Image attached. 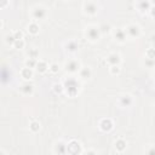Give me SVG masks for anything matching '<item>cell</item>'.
Listing matches in <instances>:
<instances>
[{"instance_id": "cell-16", "label": "cell", "mask_w": 155, "mask_h": 155, "mask_svg": "<svg viewBox=\"0 0 155 155\" xmlns=\"http://www.w3.org/2000/svg\"><path fill=\"white\" fill-rule=\"evenodd\" d=\"M92 74H93V71H92L91 67H81V69L78 73V75L81 80H90L92 78Z\"/></svg>"}, {"instance_id": "cell-24", "label": "cell", "mask_w": 155, "mask_h": 155, "mask_svg": "<svg viewBox=\"0 0 155 155\" xmlns=\"http://www.w3.org/2000/svg\"><path fill=\"white\" fill-rule=\"evenodd\" d=\"M143 65H144L145 68H149V69H154V68H155V59L144 57V59H143Z\"/></svg>"}, {"instance_id": "cell-19", "label": "cell", "mask_w": 155, "mask_h": 155, "mask_svg": "<svg viewBox=\"0 0 155 155\" xmlns=\"http://www.w3.org/2000/svg\"><path fill=\"white\" fill-rule=\"evenodd\" d=\"M48 68H50V64H47L46 61H44V59H39L35 70H36L39 74H45V73L48 70Z\"/></svg>"}, {"instance_id": "cell-25", "label": "cell", "mask_w": 155, "mask_h": 155, "mask_svg": "<svg viewBox=\"0 0 155 155\" xmlns=\"http://www.w3.org/2000/svg\"><path fill=\"white\" fill-rule=\"evenodd\" d=\"M53 92L56 94H62L64 92V86H63V82H58V84H54L53 87H52Z\"/></svg>"}, {"instance_id": "cell-39", "label": "cell", "mask_w": 155, "mask_h": 155, "mask_svg": "<svg viewBox=\"0 0 155 155\" xmlns=\"http://www.w3.org/2000/svg\"><path fill=\"white\" fill-rule=\"evenodd\" d=\"M154 105H155V104H154Z\"/></svg>"}, {"instance_id": "cell-7", "label": "cell", "mask_w": 155, "mask_h": 155, "mask_svg": "<svg viewBox=\"0 0 155 155\" xmlns=\"http://www.w3.org/2000/svg\"><path fill=\"white\" fill-rule=\"evenodd\" d=\"M67 150H68V154H71V155H78V154H82L84 153L81 143L79 140H76V139H70L67 143Z\"/></svg>"}, {"instance_id": "cell-26", "label": "cell", "mask_w": 155, "mask_h": 155, "mask_svg": "<svg viewBox=\"0 0 155 155\" xmlns=\"http://www.w3.org/2000/svg\"><path fill=\"white\" fill-rule=\"evenodd\" d=\"M99 29H101V33H102V35H103V34H107V33H111L113 27L109 25V24H107V23H103V24L99 25Z\"/></svg>"}, {"instance_id": "cell-36", "label": "cell", "mask_w": 155, "mask_h": 155, "mask_svg": "<svg viewBox=\"0 0 155 155\" xmlns=\"http://www.w3.org/2000/svg\"><path fill=\"white\" fill-rule=\"evenodd\" d=\"M150 41H151L153 44H155V34H153V35L150 36Z\"/></svg>"}, {"instance_id": "cell-20", "label": "cell", "mask_w": 155, "mask_h": 155, "mask_svg": "<svg viewBox=\"0 0 155 155\" xmlns=\"http://www.w3.org/2000/svg\"><path fill=\"white\" fill-rule=\"evenodd\" d=\"M27 30H28V33H29L30 35H38L39 31H40V25L38 24V22L31 21V22L28 24Z\"/></svg>"}, {"instance_id": "cell-10", "label": "cell", "mask_w": 155, "mask_h": 155, "mask_svg": "<svg viewBox=\"0 0 155 155\" xmlns=\"http://www.w3.org/2000/svg\"><path fill=\"white\" fill-rule=\"evenodd\" d=\"M133 102H134V99L130 93H121L117 97V104L121 108H130L133 105Z\"/></svg>"}, {"instance_id": "cell-14", "label": "cell", "mask_w": 155, "mask_h": 155, "mask_svg": "<svg viewBox=\"0 0 155 155\" xmlns=\"http://www.w3.org/2000/svg\"><path fill=\"white\" fill-rule=\"evenodd\" d=\"M98 127L102 132H110L113 128H114V121L110 119V117H103L99 124H98Z\"/></svg>"}, {"instance_id": "cell-38", "label": "cell", "mask_w": 155, "mask_h": 155, "mask_svg": "<svg viewBox=\"0 0 155 155\" xmlns=\"http://www.w3.org/2000/svg\"><path fill=\"white\" fill-rule=\"evenodd\" d=\"M153 78H154V80H155V68H154V71H153Z\"/></svg>"}, {"instance_id": "cell-13", "label": "cell", "mask_w": 155, "mask_h": 155, "mask_svg": "<svg viewBox=\"0 0 155 155\" xmlns=\"http://www.w3.org/2000/svg\"><path fill=\"white\" fill-rule=\"evenodd\" d=\"M105 62L109 64V67L110 65H120L121 62H122V57H121V54L119 52H110L107 56Z\"/></svg>"}, {"instance_id": "cell-27", "label": "cell", "mask_w": 155, "mask_h": 155, "mask_svg": "<svg viewBox=\"0 0 155 155\" xmlns=\"http://www.w3.org/2000/svg\"><path fill=\"white\" fill-rule=\"evenodd\" d=\"M24 46H25V41L23 39H18V40L15 41L12 47L16 48V50H22V48H24Z\"/></svg>"}, {"instance_id": "cell-22", "label": "cell", "mask_w": 155, "mask_h": 155, "mask_svg": "<svg viewBox=\"0 0 155 155\" xmlns=\"http://www.w3.org/2000/svg\"><path fill=\"white\" fill-rule=\"evenodd\" d=\"M38 58H30V57H28L25 61H24V65L25 67H29V68H31V69H35L36 68V64H38Z\"/></svg>"}, {"instance_id": "cell-18", "label": "cell", "mask_w": 155, "mask_h": 155, "mask_svg": "<svg viewBox=\"0 0 155 155\" xmlns=\"http://www.w3.org/2000/svg\"><path fill=\"white\" fill-rule=\"evenodd\" d=\"M114 148L117 153H124L127 148V142L124 139V138H117L115 142H114Z\"/></svg>"}, {"instance_id": "cell-6", "label": "cell", "mask_w": 155, "mask_h": 155, "mask_svg": "<svg viewBox=\"0 0 155 155\" xmlns=\"http://www.w3.org/2000/svg\"><path fill=\"white\" fill-rule=\"evenodd\" d=\"M125 31L127 34V38L128 39H133V40H137L140 38L142 35V28L137 24V23H130L125 27Z\"/></svg>"}, {"instance_id": "cell-12", "label": "cell", "mask_w": 155, "mask_h": 155, "mask_svg": "<svg viewBox=\"0 0 155 155\" xmlns=\"http://www.w3.org/2000/svg\"><path fill=\"white\" fill-rule=\"evenodd\" d=\"M64 51L69 54H74L79 51V41L75 39H70L64 42Z\"/></svg>"}, {"instance_id": "cell-8", "label": "cell", "mask_w": 155, "mask_h": 155, "mask_svg": "<svg viewBox=\"0 0 155 155\" xmlns=\"http://www.w3.org/2000/svg\"><path fill=\"white\" fill-rule=\"evenodd\" d=\"M111 35H113V39L117 44H125L127 41V39H128L127 34L125 31V28H113Z\"/></svg>"}, {"instance_id": "cell-23", "label": "cell", "mask_w": 155, "mask_h": 155, "mask_svg": "<svg viewBox=\"0 0 155 155\" xmlns=\"http://www.w3.org/2000/svg\"><path fill=\"white\" fill-rule=\"evenodd\" d=\"M4 41H5V44H7V45H10V46H13V44H15V41H16V38H15V35H13V31L6 34L5 38H4Z\"/></svg>"}, {"instance_id": "cell-5", "label": "cell", "mask_w": 155, "mask_h": 155, "mask_svg": "<svg viewBox=\"0 0 155 155\" xmlns=\"http://www.w3.org/2000/svg\"><path fill=\"white\" fill-rule=\"evenodd\" d=\"M99 11V6L96 1H92V0H86L84 1L82 4V12L84 15L86 16H90V17H93L98 13Z\"/></svg>"}, {"instance_id": "cell-2", "label": "cell", "mask_w": 155, "mask_h": 155, "mask_svg": "<svg viewBox=\"0 0 155 155\" xmlns=\"http://www.w3.org/2000/svg\"><path fill=\"white\" fill-rule=\"evenodd\" d=\"M84 36L87 41L90 42H97L101 36H102V33H101V29H99V25H96V24H88L84 28Z\"/></svg>"}, {"instance_id": "cell-11", "label": "cell", "mask_w": 155, "mask_h": 155, "mask_svg": "<svg viewBox=\"0 0 155 155\" xmlns=\"http://www.w3.org/2000/svg\"><path fill=\"white\" fill-rule=\"evenodd\" d=\"M153 6L151 0H137L136 1V8L140 13H148Z\"/></svg>"}, {"instance_id": "cell-30", "label": "cell", "mask_w": 155, "mask_h": 155, "mask_svg": "<svg viewBox=\"0 0 155 155\" xmlns=\"http://www.w3.org/2000/svg\"><path fill=\"white\" fill-rule=\"evenodd\" d=\"M48 70H50L51 73H53V74L58 73V71H59V64H58V63H56V62L51 63V64H50V68H48Z\"/></svg>"}, {"instance_id": "cell-28", "label": "cell", "mask_w": 155, "mask_h": 155, "mask_svg": "<svg viewBox=\"0 0 155 155\" xmlns=\"http://www.w3.org/2000/svg\"><path fill=\"white\" fill-rule=\"evenodd\" d=\"M109 71H110L111 75H119L120 71H121V67L120 65H110Z\"/></svg>"}, {"instance_id": "cell-17", "label": "cell", "mask_w": 155, "mask_h": 155, "mask_svg": "<svg viewBox=\"0 0 155 155\" xmlns=\"http://www.w3.org/2000/svg\"><path fill=\"white\" fill-rule=\"evenodd\" d=\"M19 74H21V78H22L24 81H30V80L33 79V76H34V69H31V68L24 65V68L21 69V73H19Z\"/></svg>"}, {"instance_id": "cell-4", "label": "cell", "mask_w": 155, "mask_h": 155, "mask_svg": "<svg viewBox=\"0 0 155 155\" xmlns=\"http://www.w3.org/2000/svg\"><path fill=\"white\" fill-rule=\"evenodd\" d=\"M81 67H82V64L78 58H69L68 61H65V63L63 65V69L69 75H75V74L79 73Z\"/></svg>"}, {"instance_id": "cell-29", "label": "cell", "mask_w": 155, "mask_h": 155, "mask_svg": "<svg viewBox=\"0 0 155 155\" xmlns=\"http://www.w3.org/2000/svg\"><path fill=\"white\" fill-rule=\"evenodd\" d=\"M145 57H147V58H153V59H155V47H149V48L145 51Z\"/></svg>"}, {"instance_id": "cell-1", "label": "cell", "mask_w": 155, "mask_h": 155, "mask_svg": "<svg viewBox=\"0 0 155 155\" xmlns=\"http://www.w3.org/2000/svg\"><path fill=\"white\" fill-rule=\"evenodd\" d=\"M63 86H64V92L68 94V97L74 98L79 94L80 92V80L76 79L74 75H69L64 79L63 81Z\"/></svg>"}, {"instance_id": "cell-34", "label": "cell", "mask_w": 155, "mask_h": 155, "mask_svg": "<svg viewBox=\"0 0 155 155\" xmlns=\"http://www.w3.org/2000/svg\"><path fill=\"white\" fill-rule=\"evenodd\" d=\"M13 35H15L16 40L23 39V33H22V30H15V31H13Z\"/></svg>"}, {"instance_id": "cell-21", "label": "cell", "mask_w": 155, "mask_h": 155, "mask_svg": "<svg viewBox=\"0 0 155 155\" xmlns=\"http://www.w3.org/2000/svg\"><path fill=\"white\" fill-rule=\"evenodd\" d=\"M40 128H41V125H40L39 120H35V119H34V120H31V121L29 122V130H30L33 133L39 132Z\"/></svg>"}, {"instance_id": "cell-9", "label": "cell", "mask_w": 155, "mask_h": 155, "mask_svg": "<svg viewBox=\"0 0 155 155\" xmlns=\"http://www.w3.org/2000/svg\"><path fill=\"white\" fill-rule=\"evenodd\" d=\"M34 90H35V86H34L30 81H24V82H22V84L19 85V87H18L19 93H21L22 96H25V97L33 96Z\"/></svg>"}, {"instance_id": "cell-32", "label": "cell", "mask_w": 155, "mask_h": 155, "mask_svg": "<svg viewBox=\"0 0 155 155\" xmlns=\"http://www.w3.org/2000/svg\"><path fill=\"white\" fill-rule=\"evenodd\" d=\"M147 154H150V155H155V145H149L145 150H144Z\"/></svg>"}, {"instance_id": "cell-3", "label": "cell", "mask_w": 155, "mask_h": 155, "mask_svg": "<svg viewBox=\"0 0 155 155\" xmlns=\"http://www.w3.org/2000/svg\"><path fill=\"white\" fill-rule=\"evenodd\" d=\"M29 15H30L31 21L39 22V21L46 19V17H47V15H48V10H47L46 6H44V5H41V4H38V5H34V6L30 8Z\"/></svg>"}, {"instance_id": "cell-15", "label": "cell", "mask_w": 155, "mask_h": 155, "mask_svg": "<svg viewBox=\"0 0 155 155\" xmlns=\"http://www.w3.org/2000/svg\"><path fill=\"white\" fill-rule=\"evenodd\" d=\"M52 151H53V154H58V155L68 154V150H67V143H65L64 140H62V139L54 142Z\"/></svg>"}, {"instance_id": "cell-35", "label": "cell", "mask_w": 155, "mask_h": 155, "mask_svg": "<svg viewBox=\"0 0 155 155\" xmlns=\"http://www.w3.org/2000/svg\"><path fill=\"white\" fill-rule=\"evenodd\" d=\"M149 13H150V16H151V17L155 19V5H153V6H151V8H150Z\"/></svg>"}, {"instance_id": "cell-33", "label": "cell", "mask_w": 155, "mask_h": 155, "mask_svg": "<svg viewBox=\"0 0 155 155\" xmlns=\"http://www.w3.org/2000/svg\"><path fill=\"white\" fill-rule=\"evenodd\" d=\"M10 4V0H0V8L1 10H5Z\"/></svg>"}, {"instance_id": "cell-31", "label": "cell", "mask_w": 155, "mask_h": 155, "mask_svg": "<svg viewBox=\"0 0 155 155\" xmlns=\"http://www.w3.org/2000/svg\"><path fill=\"white\" fill-rule=\"evenodd\" d=\"M28 57L30 58H38L39 57V51L36 48H30L28 52Z\"/></svg>"}, {"instance_id": "cell-37", "label": "cell", "mask_w": 155, "mask_h": 155, "mask_svg": "<svg viewBox=\"0 0 155 155\" xmlns=\"http://www.w3.org/2000/svg\"><path fill=\"white\" fill-rule=\"evenodd\" d=\"M87 154H96L94 150H87Z\"/></svg>"}]
</instances>
